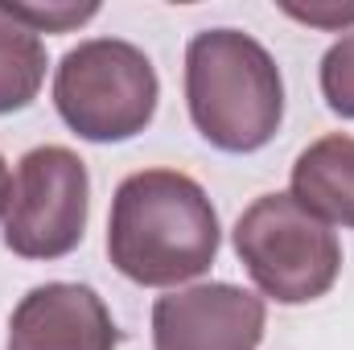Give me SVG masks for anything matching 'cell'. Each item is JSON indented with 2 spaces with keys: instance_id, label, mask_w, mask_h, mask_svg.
<instances>
[{
  "instance_id": "9",
  "label": "cell",
  "mask_w": 354,
  "mask_h": 350,
  "mask_svg": "<svg viewBox=\"0 0 354 350\" xmlns=\"http://www.w3.org/2000/svg\"><path fill=\"white\" fill-rule=\"evenodd\" d=\"M41 79H46L41 37L0 4V116L29 107L41 91Z\"/></svg>"
},
{
  "instance_id": "7",
  "label": "cell",
  "mask_w": 354,
  "mask_h": 350,
  "mask_svg": "<svg viewBox=\"0 0 354 350\" xmlns=\"http://www.w3.org/2000/svg\"><path fill=\"white\" fill-rule=\"evenodd\" d=\"M120 330L87 284H37L8 322V350H115Z\"/></svg>"
},
{
  "instance_id": "12",
  "label": "cell",
  "mask_w": 354,
  "mask_h": 350,
  "mask_svg": "<svg viewBox=\"0 0 354 350\" xmlns=\"http://www.w3.org/2000/svg\"><path fill=\"white\" fill-rule=\"evenodd\" d=\"M284 12L288 17H297V21H305V25H326V29H342V25H351L354 21V4L351 8H297V4H284Z\"/></svg>"
},
{
  "instance_id": "1",
  "label": "cell",
  "mask_w": 354,
  "mask_h": 350,
  "mask_svg": "<svg viewBox=\"0 0 354 350\" xmlns=\"http://www.w3.org/2000/svg\"><path fill=\"white\" fill-rule=\"evenodd\" d=\"M107 256L145 288H174L202 276L218 256V214L206 190L177 169L124 177L111 198Z\"/></svg>"
},
{
  "instance_id": "8",
  "label": "cell",
  "mask_w": 354,
  "mask_h": 350,
  "mask_svg": "<svg viewBox=\"0 0 354 350\" xmlns=\"http://www.w3.org/2000/svg\"><path fill=\"white\" fill-rule=\"evenodd\" d=\"M292 198L326 227H354V136H322L292 165Z\"/></svg>"
},
{
  "instance_id": "3",
  "label": "cell",
  "mask_w": 354,
  "mask_h": 350,
  "mask_svg": "<svg viewBox=\"0 0 354 350\" xmlns=\"http://www.w3.org/2000/svg\"><path fill=\"white\" fill-rule=\"evenodd\" d=\"M157 71L132 42L95 37L75 46L54 75V107L71 132L95 145L132 140L157 111Z\"/></svg>"
},
{
  "instance_id": "4",
  "label": "cell",
  "mask_w": 354,
  "mask_h": 350,
  "mask_svg": "<svg viewBox=\"0 0 354 350\" xmlns=\"http://www.w3.org/2000/svg\"><path fill=\"white\" fill-rule=\"evenodd\" d=\"M235 252L260 293L280 305H309L326 297L342 272L338 235L292 194H264L239 214Z\"/></svg>"
},
{
  "instance_id": "11",
  "label": "cell",
  "mask_w": 354,
  "mask_h": 350,
  "mask_svg": "<svg viewBox=\"0 0 354 350\" xmlns=\"http://www.w3.org/2000/svg\"><path fill=\"white\" fill-rule=\"evenodd\" d=\"M4 8L33 33H66L99 12V4H4Z\"/></svg>"
},
{
  "instance_id": "5",
  "label": "cell",
  "mask_w": 354,
  "mask_h": 350,
  "mask_svg": "<svg viewBox=\"0 0 354 350\" xmlns=\"http://www.w3.org/2000/svg\"><path fill=\"white\" fill-rule=\"evenodd\" d=\"M87 210V165L62 145H41L17 165L4 206V248L25 260H62L83 243Z\"/></svg>"
},
{
  "instance_id": "2",
  "label": "cell",
  "mask_w": 354,
  "mask_h": 350,
  "mask_svg": "<svg viewBox=\"0 0 354 350\" xmlns=\"http://www.w3.org/2000/svg\"><path fill=\"white\" fill-rule=\"evenodd\" d=\"M194 128L223 153H256L280 128L284 83L264 46L239 29H206L185 50Z\"/></svg>"
},
{
  "instance_id": "10",
  "label": "cell",
  "mask_w": 354,
  "mask_h": 350,
  "mask_svg": "<svg viewBox=\"0 0 354 350\" xmlns=\"http://www.w3.org/2000/svg\"><path fill=\"white\" fill-rule=\"evenodd\" d=\"M322 95L330 103V111H338L342 120H354V33L338 37L326 58H322Z\"/></svg>"
},
{
  "instance_id": "13",
  "label": "cell",
  "mask_w": 354,
  "mask_h": 350,
  "mask_svg": "<svg viewBox=\"0 0 354 350\" xmlns=\"http://www.w3.org/2000/svg\"><path fill=\"white\" fill-rule=\"evenodd\" d=\"M8 190H12V177H8V165H4V157H0V214H4V206H8Z\"/></svg>"
},
{
  "instance_id": "6",
  "label": "cell",
  "mask_w": 354,
  "mask_h": 350,
  "mask_svg": "<svg viewBox=\"0 0 354 350\" xmlns=\"http://www.w3.org/2000/svg\"><path fill=\"white\" fill-rule=\"evenodd\" d=\"M264 301L235 284H194L153 305L157 350H256L264 338Z\"/></svg>"
}]
</instances>
